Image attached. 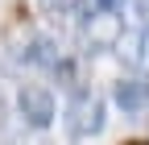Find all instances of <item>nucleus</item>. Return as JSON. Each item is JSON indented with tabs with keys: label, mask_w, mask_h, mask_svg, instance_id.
Returning <instances> with one entry per match:
<instances>
[{
	"label": "nucleus",
	"mask_w": 149,
	"mask_h": 145,
	"mask_svg": "<svg viewBox=\"0 0 149 145\" xmlns=\"http://www.w3.org/2000/svg\"><path fill=\"white\" fill-rule=\"evenodd\" d=\"M104 124H108V116H104V100H100L95 91H87V87H83V91L70 96V104H66V133H70L74 141L100 137Z\"/></svg>",
	"instance_id": "1"
},
{
	"label": "nucleus",
	"mask_w": 149,
	"mask_h": 145,
	"mask_svg": "<svg viewBox=\"0 0 149 145\" xmlns=\"http://www.w3.org/2000/svg\"><path fill=\"white\" fill-rule=\"evenodd\" d=\"M0 42H4V50H8L13 62H33V50H37V42H42V38L33 33V21H29L25 0H17V4L8 8L4 29H0Z\"/></svg>",
	"instance_id": "2"
},
{
	"label": "nucleus",
	"mask_w": 149,
	"mask_h": 145,
	"mask_svg": "<svg viewBox=\"0 0 149 145\" xmlns=\"http://www.w3.org/2000/svg\"><path fill=\"white\" fill-rule=\"evenodd\" d=\"M17 116H21L25 129H50L54 124V96L46 91V87H37V83H25L21 91H17Z\"/></svg>",
	"instance_id": "3"
},
{
	"label": "nucleus",
	"mask_w": 149,
	"mask_h": 145,
	"mask_svg": "<svg viewBox=\"0 0 149 145\" xmlns=\"http://www.w3.org/2000/svg\"><path fill=\"white\" fill-rule=\"evenodd\" d=\"M120 38H124V21L116 13H91L83 21V42H87L91 54L95 50H116Z\"/></svg>",
	"instance_id": "4"
},
{
	"label": "nucleus",
	"mask_w": 149,
	"mask_h": 145,
	"mask_svg": "<svg viewBox=\"0 0 149 145\" xmlns=\"http://www.w3.org/2000/svg\"><path fill=\"white\" fill-rule=\"evenodd\" d=\"M112 100H116V108L124 116H141L149 108V79L145 75H124L112 83Z\"/></svg>",
	"instance_id": "5"
},
{
	"label": "nucleus",
	"mask_w": 149,
	"mask_h": 145,
	"mask_svg": "<svg viewBox=\"0 0 149 145\" xmlns=\"http://www.w3.org/2000/svg\"><path fill=\"white\" fill-rule=\"evenodd\" d=\"M116 54H120V58L133 66V70L149 75V29H124V38H120Z\"/></svg>",
	"instance_id": "6"
},
{
	"label": "nucleus",
	"mask_w": 149,
	"mask_h": 145,
	"mask_svg": "<svg viewBox=\"0 0 149 145\" xmlns=\"http://www.w3.org/2000/svg\"><path fill=\"white\" fill-rule=\"evenodd\" d=\"M50 75L58 79L62 91H70V96H74V91H83V70H79V58H70V54H62V58L50 66Z\"/></svg>",
	"instance_id": "7"
},
{
	"label": "nucleus",
	"mask_w": 149,
	"mask_h": 145,
	"mask_svg": "<svg viewBox=\"0 0 149 145\" xmlns=\"http://www.w3.org/2000/svg\"><path fill=\"white\" fill-rule=\"evenodd\" d=\"M124 4V0H91V8H95V13H116Z\"/></svg>",
	"instance_id": "8"
},
{
	"label": "nucleus",
	"mask_w": 149,
	"mask_h": 145,
	"mask_svg": "<svg viewBox=\"0 0 149 145\" xmlns=\"http://www.w3.org/2000/svg\"><path fill=\"white\" fill-rule=\"evenodd\" d=\"M137 17L145 21V29H149V0H137Z\"/></svg>",
	"instance_id": "9"
},
{
	"label": "nucleus",
	"mask_w": 149,
	"mask_h": 145,
	"mask_svg": "<svg viewBox=\"0 0 149 145\" xmlns=\"http://www.w3.org/2000/svg\"><path fill=\"white\" fill-rule=\"evenodd\" d=\"M120 145H149V137H128V141H120Z\"/></svg>",
	"instance_id": "10"
},
{
	"label": "nucleus",
	"mask_w": 149,
	"mask_h": 145,
	"mask_svg": "<svg viewBox=\"0 0 149 145\" xmlns=\"http://www.w3.org/2000/svg\"><path fill=\"white\" fill-rule=\"evenodd\" d=\"M42 145H54V141H42Z\"/></svg>",
	"instance_id": "11"
}]
</instances>
